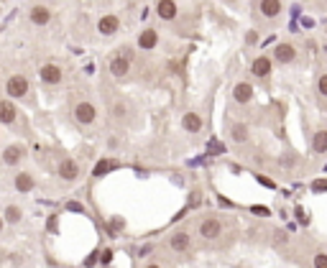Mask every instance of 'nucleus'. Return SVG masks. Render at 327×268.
I'll use <instances>...</instances> for the list:
<instances>
[{
	"label": "nucleus",
	"mask_w": 327,
	"mask_h": 268,
	"mask_svg": "<svg viewBox=\"0 0 327 268\" xmlns=\"http://www.w3.org/2000/svg\"><path fill=\"white\" fill-rule=\"evenodd\" d=\"M28 89H31V84H28V80H26L23 74L8 77V82H5V92H8V97L23 100V97H28Z\"/></svg>",
	"instance_id": "1"
},
{
	"label": "nucleus",
	"mask_w": 327,
	"mask_h": 268,
	"mask_svg": "<svg viewBox=\"0 0 327 268\" xmlns=\"http://www.w3.org/2000/svg\"><path fill=\"white\" fill-rule=\"evenodd\" d=\"M131 72V57L126 51H118V54H112L110 57V74L112 77H118V80H126Z\"/></svg>",
	"instance_id": "2"
},
{
	"label": "nucleus",
	"mask_w": 327,
	"mask_h": 268,
	"mask_svg": "<svg viewBox=\"0 0 327 268\" xmlns=\"http://www.w3.org/2000/svg\"><path fill=\"white\" fill-rule=\"evenodd\" d=\"M74 120L80 123V125H92V123L97 120V110L92 103H87V100H82V103L74 105Z\"/></svg>",
	"instance_id": "3"
},
{
	"label": "nucleus",
	"mask_w": 327,
	"mask_h": 268,
	"mask_svg": "<svg viewBox=\"0 0 327 268\" xmlns=\"http://www.w3.org/2000/svg\"><path fill=\"white\" fill-rule=\"evenodd\" d=\"M220 232H222V222H220L218 217H205V220L199 222V235H202V238L218 240Z\"/></svg>",
	"instance_id": "4"
},
{
	"label": "nucleus",
	"mask_w": 327,
	"mask_h": 268,
	"mask_svg": "<svg viewBox=\"0 0 327 268\" xmlns=\"http://www.w3.org/2000/svg\"><path fill=\"white\" fill-rule=\"evenodd\" d=\"M39 77H41V82L44 84H51V87H56L62 82V66L59 64H44L41 66V72H39Z\"/></svg>",
	"instance_id": "5"
},
{
	"label": "nucleus",
	"mask_w": 327,
	"mask_h": 268,
	"mask_svg": "<svg viewBox=\"0 0 327 268\" xmlns=\"http://www.w3.org/2000/svg\"><path fill=\"white\" fill-rule=\"evenodd\" d=\"M59 176L64 182H74V179H80V164L74 159H62L59 161Z\"/></svg>",
	"instance_id": "6"
},
{
	"label": "nucleus",
	"mask_w": 327,
	"mask_h": 268,
	"mask_svg": "<svg viewBox=\"0 0 327 268\" xmlns=\"http://www.w3.org/2000/svg\"><path fill=\"white\" fill-rule=\"evenodd\" d=\"M156 46H159V31H156V28H143L141 36H138V49L153 51Z\"/></svg>",
	"instance_id": "7"
},
{
	"label": "nucleus",
	"mask_w": 327,
	"mask_h": 268,
	"mask_svg": "<svg viewBox=\"0 0 327 268\" xmlns=\"http://www.w3.org/2000/svg\"><path fill=\"white\" fill-rule=\"evenodd\" d=\"M189 245H192V235H189V232H184V230H179V232H174V235L169 238V248H172L174 253L189 250Z\"/></svg>",
	"instance_id": "8"
},
{
	"label": "nucleus",
	"mask_w": 327,
	"mask_h": 268,
	"mask_svg": "<svg viewBox=\"0 0 327 268\" xmlns=\"http://www.w3.org/2000/svg\"><path fill=\"white\" fill-rule=\"evenodd\" d=\"M118 28H120V18L115 13H108V16H103L97 21V31L103 33V36H112Z\"/></svg>",
	"instance_id": "9"
},
{
	"label": "nucleus",
	"mask_w": 327,
	"mask_h": 268,
	"mask_svg": "<svg viewBox=\"0 0 327 268\" xmlns=\"http://www.w3.org/2000/svg\"><path fill=\"white\" fill-rule=\"evenodd\" d=\"M274 57L279 64H291L297 59V49L291 46V43H276V49H274Z\"/></svg>",
	"instance_id": "10"
},
{
	"label": "nucleus",
	"mask_w": 327,
	"mask_h": 268,
	"mask_svg": "<svg viewBox=\"0 0 327 268\" xmlns=\"http://www.w3.org/2000/svg\"><path fill=\"white\" fill-rule=\"evenodd\" d=\"M176 13H179V8H176L174 0H159V3H156V16L161 21H174Z\"/></svg>",
	"instance_id": "11"
},
{
	"label": "nucleus",
	"mask_w": 327,
	"mask_h": 268,
	"mask_svg": "<svg viewBox=\"0 0 327 268\" xmlns=\"http://www.w3.org/2000/svg\"><path fill=\"white\" fill-rule=\"evenodd\" d=\"M202 125H205V120H202V115H199V113H195V110L184 113V118H182V128H184L187 133H199V130H202Z\"/></svg>",
	"instance_id": "12"
},
{
	"label": "nucleus",
	"mask_w": 327,
	"mask_h": 268,
	"mask_svg": "<svg viewBox=\"0 0 327 268\" xmlns=\"http://www.w3.org/2000/svg\"><path fill=\"white\" fill-rule=\"evenodd\" d=\"M233 97H235V103H238V105H248L253 100V87L248 82H238L233 87Z\"/></svg>",
	"instance_id": "13"
},
{
	"label": "nucleus",
	"mask_w": 327,
	"mask_h": 268,
	"mask_svg": "<svg viewBox=\"0 0 327 268\" xmlns=\"http://www.w3.org/2000/svg\"><path fill=\"white\" fill-rule=\"evenodd\" d=\"M258 10H261V16L274 21L276 16H281V10H284V5H281V0H261V5H258Z\"/></svg>",
	"instance_id": "14"
},
{
	"label": "nucleus",
	"mask_w": 327,
	"mask_h": 268,
	"mask_svg": "<svg viewBox=\"0 0 327 268\" xmlns=\"http://www.w3.org/2000/svg\"><path fill=\"white\" fill-rule=\"evenodd\" d=\"M28 18H31V23H36V26H46L51 21V10L46 5H33L28 10Z\"/></svg>",
	"instance_id": "15"
},
{
	"label": "nucleus",
	"mask_w": 327,
	"mask_h": 268,
	"mask_svg": "<svg viewBox=\"0 0 327 268\" xmlns=\"http://www.w3.org/2000/svg\"><path fill=\"white\" fill-rule=\"evenodd\" d=\"M271 66H274L271 57H256L253 64H251V72L256 77H268V74H271Z\"/></svg>",
	"instance_id": "16"
},
{
	"label": "nucleus",
	"mask_w": 327,
	"mask_h": 268,
	"mask_svg": "<svg viewBox=\"0 0 327 268\" xmlns=\"http://www.w3.org/2000/svg\"><path fill=\"white\" fill-rule=\"evenodd\" d=\"M16 118H18V113H16L13 103H10V100H0V123H3V125H13Z\"/></svg>",
	"instance_id": "17"
},
{
	"label": "nucleus",
	"mask_w": 327,
	"mask_h": 268,
	"mask_svg": "<svg viewBox=\"0 0 327 268\" xmlns=\"http://www.w3.org/2000/svg\"><path fill=\"white\" fill-rule=\"evenodd\" d=\"M23 156H26V151L21 148V146H8L3 151V164L5 166H18L21 161H23Z\"/></svg>",
	"instance_id": "18"
},
{
	"label": "nucleus",
	"mask_w": 327,
	"mask_h": 268,
	"mask_svg": "<svg viewBox=\"0 0 327 268\" xmlns=\"http://www.w3.org/2000/svg\"><path fill=\"white\" fill-rule=\"evenodd\" d=\"M13 184H16V189H18L21 194H26V192H31V189L36 186V179H33L28 171H21V174L16 176V182H13Z\"/></svg>",
	"instance_id": "19"
},
{
	"label": "nucleus",
	"mask_w": 327,
	"mask_h": 268,
	"mask_svg": "<svg viewBox=\"0 0 327 268\" xmlns=\"http://www.w3.org/2000/svg\"><path fill=\"white\" fill-rule=\"evenodd\" d=\"M230 138L235 143H245L248 138H251V130H248L245 123H233V125H230Z\"/></svg>",
	"instance_id": "20"
},
{
	"label": "nucleus",
	"mask_w": 327,
	"mask_h": 268,
	"mask_svg": "<svg viewBox=\"0 0 327 268\" xmlns=\"http://www.w3.org/2000/svg\"><path fill=\"white\" fill-rule=\"evenodd\" d=\"M112 169H115V161H112V159H100V161H97V166L92 169V176H95V179H100V176L110 174Z\"/></svg>",
	"instance_id": "21"
},
{
	"label": "nucleus",
	"mask_w": 327,
	"mask_h": 268,
	"mask_svg": "<svg viewBox=\"0 0 327 268\" xmlns=\"http://www.w3.org/2000/svg\"><path fill=\"white\" fill-rule=\"evenodd\" d=\"M312 148H314V153H327V130H317V133H314Z\"/></svg>",
	"instance_id": "22"
},
{
	"label": "nucleus",
	"mask_w": 327,
	"mask_h": 268,
	"mask_svg": "<svg viewBox=\"0 0 327 268\" xmlns=\"http://www.w3.org/2000/svg\"><path fill=\"white\" fill-rule=\"evenodd\" d=\"M21 217H23V212H21V207H16V205H8V207H5V212H3V220H5V222H10V225L21 222Z\"/></svg>",
	"instance_id": "23"
},
{
	"label": "nucleus",
	"mask_w": 327,
	"mask_h": 268,
	"mask_svg": "<svg viewBox=\"0 0 327 268\" xmlns=\"http://www.w3.org/2000/svg\"><path fill=\"white\" fill-rule=\"evenodd\" d=\"M110 113L115 115L118 120H123V118H126V105H123V103H115V105H110Z\"/></svg>",
	"instance_id": "24"
},
{
	"label": "nucleus",
	"mask_w": 327,
	"mask_h": 268,
	"mask_svg": "<svg viewBox=\"0 0 327 268\" xmlns=\"http://www.w3.org/2000/svg\"><path fill=\"white\" fill-rule=\"evenodd\" d=\"M317 92L322 95V97H327V72L320 77V80H317Z\"/></svg>",
	"instance_id": "25"
},
{
	"label": "nucleus",
	"mask_w": 327,
	"mask_h": 268,
	"mask_svg": "<svg viewBox=\"0 0 327 268\" xmlns=\"http://www.w3.org/2000/svg\"><path fill=\"white\" fill-rule=\"evenodd\" d=\"M314 268H327V255H325V253H317V255H314Z\"/></svg>",
	"instance_id": "26"
},
{
	"label": "nucleus",
	"mask_w": 327,
	"mask_h": 268,
	"mask_svg": "<svg viewBox=\"0 0 327 268\" xmlns=\"http://www.w3.org/2000/svg\"><path fill=\"white\" fill-rule=\"evenodd\" d=\"M245 43H248V46H253V43H258V31H253V28L248 31V33H245Z\"/></svg>",
	"instance_id": "27"
},
{
	"label": "nucleus",
	"mask_w": 327,
	"mask_h": 268,
	"mask_svg": "<svg viewBox=\"0 0 327 268\" xmlns=\"http://www.w3.org/2000/svg\"><path fill=\"white\" fill-rule=\"evenodd\" d=\"M312 192H327V179H320V182L312 184Z\"/></svg>",
	"instance_id": "28"
},
{
	"label": "nucleus",
	"mask_w": 327,
	"mask_h": 268,
	"mask_svg": "<svg viewBox=\"0 0 327 268\" xmlns=\"http://www.w3.org/2000/svg\"><path fill=\"white\" fill-rule=\"evenodd\" d=\"M100 258H103V261H100V263H105V266H110V263H112V250H103V255H100Z\"/></svg>",
	"instance_id": "29"
},
{
	"label": "nucleus",
	"mask_w": 327,
	"mask_h": 268,
	"mask_svg": "<svg viewBox=\"0 0 327 268\" xmlns=\"http://www.w3.org/2000/svg\"><path fill=\"white\" fill-rule=\"evenodd\" d=\"M66 209H69V212H82V205L80 202H69V205H66Z\"/></svg>",
	"instance_id": "30"
},
{
	"label": "nucleus",
	"mask_w": 327,
	"mask_h": 268,
	"mask_svg": "<svg viewBox=\"0 0 327 268\" xmlns=\"http://www.w3.org/2000/svg\"><path fill=\"white\" fill-rule=\"evenodd\" d=\"M123 227V220L120 217H115V230H120ZM108 232H110V235H112V222H110V225H108Z\"/></svg>",
	"instance_id": "31"
},
{
	"label": "nucleus",
	"mask_w": 327,
	"mask_h": 268,
	"mask_svg": "<svg viewBox=\"0 0 327 268\" xmlns=\"http://www.w3.org/2000/svg\"><path fill=\"white\" fill-rule=\"evenodd\" d=\"M258 179V182H261L263 186H274V182H271V179H268V176H256Z\"/></svg>",
	"instance_id": "32"
},
{
	"label": "nucleus",
	"mask_w": 327,
	"mask_h": 268,
	"mask_svg": "<svg viewBox=\"0 0 327 268\" xmlns=\"http://www.w3.org/2000/svg\"><path fill=\"white\" fill-rule=\"evenodd\" d=\"M210 151H215V153H222V143H215V141H212V143H210Z\"/></svg>",
	"instance_id": "33"
},
{
	"label": "nucleus",
	"mask_w": 327,
	"mask_h": 268,
	"mask_svg": "<svg viewBox=\"0 0 327 268\" xmlns=\"http://www.w3.org/2000/svg\"><path fill=\"white\" fill-rule=\"evenodd\" d=\"M253 215H261V217H266V215H268V209H266V207H253Z\"/></svg>",
	"instance_id": "34"
},
{
	"label": "nucleus",
	"mask_w": 327,
	"mask_h": 268,
	"mask_svg": "<svg viewBox=\"0 0 327 268\" xmlns=\"http://www.w3.org/2000/svg\"><path fill=\"white\" fill-rule=\"evenodd\" d=\"M85 263H87V266H95V263H97V255H95V253H92V255H89V258H87V261H85Z\"/></svg>",
	"instance_id": "35"
},
{
	"label": "nucleus",
	"mask_w": 327,
	"mask_h": 268,
	"mask_svg": "<svg viewBox=\"0 0 327 268\" xmlns=\"http://www.w3.org/2000/svg\"><path fill=\"white\" fill-rule=\"evenodd\" d=\"M189 199H192V205H199V192H195V194H192Z\"/></svg>",
	"instance_id": "36"
},
{
	"label": "nucleus",
	"mask_w": 327,
	"mask_h": 268,
	"mask_svg": "<svg viewBox=\"0 0 327 268\" xmlns=\"http://www.w3.org/2000/svg\"><path fill=\"white\" fill-rule=\"evenodd\" d=\"M146 268H161L159 263H149V266H146Z\"/></svg>",
	"instance_id": "37"
},
{
	"label": "nucleus",
	"mask_w": 327,
	"mask_h": 268,
	"mask_svg": "<svg viewBox=\"0 0 327 268\" xmlns=\"http://www.w3.org/2000/svg\"><path fill=\"white\" fill-rule=\"evenodd\" d=\"M3 222H5V220H3V217H0V230H3Z\"/></svg>",
	"instance_id": "38"
}]
</instances>
